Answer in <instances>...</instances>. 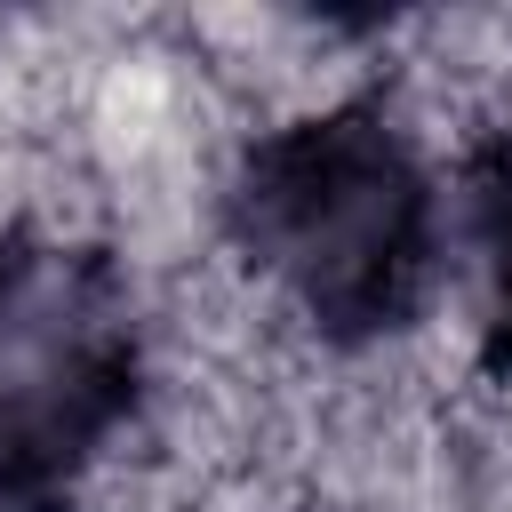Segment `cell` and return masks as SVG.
<instances>
[{
    "instance_id": "cell-2",
    "label": "cell",
    "mask_w": 512,
    "mask_h": 512,
    "mask_svg": "<svg viewBox=\"0 0 512 512\" xmlns=\"http://www.w3.org/2000/svg\"><path fill=\"white\" fill-rule=\"evenodd\" d=\"M128 400V304L80 248L0 256V496H48Z\"/></svg>"
},
{
    "instance_id": "cell-1",
    "label": "cell",
    "mask_w": 512,
    "mask_h": 512,
    "mask_svg": "<svg viewBox=\"0 0 512 512\" xmlns=\"http://www.w3.org/2000/svg\"><path fill=\"white\" fill-rule=\"evenodd\" d=\"M248 232L320 320H392L424 280V184L368 120H320L248 176Z\"/></svg>"
}]
</instances>
